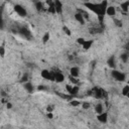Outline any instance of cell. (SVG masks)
Returning a JSON list of instances; mask_svg holds the SVG:
<instances>
[{
  "label": "cell",
  "instance_id": "18",
  "mask_svg": "<svg viewBox=\"0 0 129 129\" xmlns=\"http://www.w3.org/2000/svg\"><path fill=\"white\" fill-rule=\"evenodd\" d=\"M95 112L97 113V115L98 114H100V113H102V112H104V108H103V105L102 104H97L96 106H95Z\"/></svg>",
  "mask_w": 129,
  "mask_h": 129
},
{
  "label": "cell",
  "instance_id": "2",
  "mask_svg": "<svg viewBox=\"0 0 129 129\" xmlns=\"http://www.w3.org/2000/svg\"><path fill=\"white\" fill-rule=\"evenodd\" d=\"M111 76L114 80H116L117 82H124L126 80V74L121 72V71H118L116 69L112 70L111 72Z\"/></svg>",
  "mask_w": 129,
  "mask_h": 129
},
{
  "label": "cell",
  "instance_id": "19",
  "mask_svg": "<svg viewBox=\"0 0 129 129\" xmlns=\"http://www.w3.org/2000/svg\"><path fill=\"white\" fill-rule=\"evenodd\" d=\"M129 8V1H125L121 3V10H123L124 12H127Z\"/></svg>",
  "mask_w": 129,
  "mask_h": 129
},
{
  "label": "cell",
  "instance_id": "28",
  "mask_svg": "<svg viewBox=\"0 0 129 129\" xmlns=\"http://www.w3.org/2000/svg\"><path fill=\"white\" fill-rule=\"evenodd\" d=\"M84 41H85V38H78V39H77V42H78L79 44H81V45L84 43Z\"/></svg>",
  "mask_w": 129,
  "mask_h": 129
},
{
  "label": "cell",
  "instance_id": "29",
  "mask_svg": "<svg viewBox=\"0 0 129 129\" xmlns=\"http://www.w3.org/2000/svg\"><path fill=\"white\" fill-rule=\"evenodd\" d=\"M3 27V19H2V15L0 14V28Z\"/></svg>",
  "mask_w": 129,
  "mask_h": 129
},
{
  "label": "cell",
  "instance_id": "20",
  "mask_svg": "<svg viewBox=\"0 0 129 129\" xmlns=\"http://www.w3.org/2000/svg\"><path fill=\"white\" fill-rule=\"evenodd\" d=\"M121 93H122V95L123 96H128V94H129V86L128 85H125L124 87H123V89H122V91H121Z\"/></svg>",
  "mask_w": 129,
  "mask_h": 129
},
{
  "label": "cell",
  "instance_id": "16",
  "mask_svg": "<svg viewBox=\"0 0 129 129\" xmlns=\"http://www.w3.org/2000/svg\"><path fill=\"white\" fill-rule=\"evenodd\" d=\"M53 7H54L55 12H57V13H60V12L62 11V4H61V2H59V1H55V2L53 3Z\"/></svg>",
  "mask_w": 129,
  "mask_h": 129
},
{
  "label": "cell",
  "instance_id": "23",
  "mask_svg": "<svg viewBox=\"0 0 129 129\" xmlns=\"http://www.w3.org/2000/svg\"><path fill=\"white\" fill-rule=\"evenodd\" d=\"M29 80H28V74H24L22 77H21V79H20V82L23 84V83H26V82H28Z\"/></svg>",
  "mask_w": 129,
  "mask_h": 129
},
{
  "label": "cell",
  "instance_id": "11",
  "mask_svg": "<svg viewBox=\"0 0 129 129\" xmlns=\"http://www.w3.org/2000/svg\"><path fill=\"white\" fill-rule=\"evenodd\" d=\"M17 32H18L19 34H21L22 36H24L25 38H29V37H30V31H29L26 27H24V26L19 27L18 30H17Z\"/></svg>",
  "mask_w": 129,
  "mask_h": 129
},
{
  "label": "cell",
  "instance_id": "8",
  "mask_svg": "<svg viewBox=\"0 0 129 129\" xmlns=\"http://www.w3.org/2000/svg\"><path fill=\"white\" fill-rule=\"evenodd\" d=\"M40 76H41V78L44 79V80L53 82V73H52L51 71H48V70H42L41 73H40Z\"/></svg>",
  "mask_w": 129,
  "mask_h": 129
},
{
  "label": "cell",
  "instance_id": "12",
  "mask_svg": "<svg viewBox=\"0 0 129 129\" xmlns=\"http://www.w3.org/2000/svg\"><path fill=\"white\" fill-rule=\"evenodd\" d=\"M23 88H24V90L27 92V93H33V91H34V89H35V87H34V85L31 83V82H26V83H23Z\"/></svg>",
  "mask_w": 129,
  "mask_h": 129
},
{
  "label": "cell",
  "instance_id": "13",
  "mask_svg": "<svg viewBox=\"0 0 129 129\" xmlns=\"http://www.w3.org/2000/svg\"><path fill=\"white\" fill-rule=\"evenodd\" d=\"M80 75V68L79 67H72L70 69V76L73 78H78Z\"/></svg>",
  "mask_w": 129,
  "mask_h": 129
},
{
  "label": "cell",
  "instance_id": "7",
  "mask_svg": "<svg viewBox=\"0 0 129 129\" xmlns=\"http://www.w3.org/2000/svg\"><path fill=\"white\" fill-rule=\"evenodd\" d=\"M66 90L69 93V96H77L79 94L80 88L78 86H74V85H67L66 86Z\"/></svg>",
  "mask_w": 129,
  "mask_h": 129
},
{
  "label": "cell",
  "instance_id": "24",
  "mask_svg": "<svg viewBox=\"0 0 129 129\" xmlns=\"http://www.w3.org/2000/svg\"><path fill=\"white\" fill-rule=\"evenodd\" d=\"M35 8H36L37 10L43 9V3H42V2H35Z\"/></svg>",
  "mask_w": 129,
  "mask_h": 129
},
{
  "label": "cell",
  "instance_id": "22",
  "mask_svg": "<svg viewBox=\"0 0 129 129\" xmlns=\"http://www.w3.org/2000/svg\"><path fill=\"white\" fill-rule=\"evenodd\" d=\"M49 38H50L49 32H45L44 35H43V37H42V42H43V43H46V42L49 40Z\"/></svg>",
  "mask_w": 129,
  "mask_h": 129
},
{
  "label": "cell",
  "instance_id": "1",
  "mask_svg": "<svg viewBox=\"0 0 129 129\" xmlns=\"http://www.w3.org/2000/svg\"><path fill=\"white\" fill-rule=\"evenodd\" d=\"M85 7L89 10H91L92 12H94L95 14H97L98 19L100 21V23H103V20L105 18V12H106V8L108 6V2L107 1H102L100 3H92V2H86L84 3Z\"/></svg>",
  "mask_w": 129,
  "mask_h": 129
},
{
  "label": "cell",
  "instance_id": "14",
  "mask_svg": "<svg viewBox=\"0 0 129 129\" xmlns=\"http://www.w3.org/2000/svg\"><path fill=\"white\" fill-rule=\"evenodd\" d=\"M107 64H108L109 68H111V69H113V70L116 68V58H115V55H111V56L108 58Z\"/></svg>",
  "mask_w": 129,
  "mask_h": 129
},
{
  "label": "cell",
  "instance_id": "26",
  "mask_svg": "<svg viewBox=\"0 0 129 129\" xmlns=\"http://www.w3.org/2000/svg\"><path fill=\"white\" fill-rule=\"evenodd\" d=\"M81 105H82L83 109H85V110H86V109H89V108H90V103H88V102H83V103H82Z\"/></svg>",
  "mask_w": 129,
  "mask_h": 129
},
{
  "label": "cell",
  "instance_id": "15",
  "mask_svg": "<svg viewBox=\"0 0 129 129\" xmlns=\"http://www.w3.org/2000/svg\"><path fill=\"white\" fill-rule=\"evenodd\" d=\"M93 42H94V41H93L92 39H85V41H84V43L82 44V46H83V48H84L85 50H88L89 48H91Z\"/></svg>",
  "mask_w": 129,
  "mask_h": 129
},
{
  "label": "cell",
  "instance_id": "21",
  "mask_svg": "<svg viewBox=\"0 0 129 129\" xmlns=\"http://www.w3.org/2000/svg\"><path fill=\"white\" fill-rule=\"evenodd\" d=\"M70 104L73 106V107H78V106H80L81 104H82V102H80L79 100H76V99H73L71 102H70Z\"/></svg>",
  "mask_w": 129,
  "mask_h": 129
},
{
  "label": "cell",
  "instance_id": "31",
  "mask_svg": "<svg viewBox=\"0 0 129 129\" xmlns=\"http://www.w3.org/2000/svg\"><path fill=\"white\" fill-rule=\"evenodd\" d=\"M7 108H8V109L12 108V104H11V103H7Z\"/></svg>",
  "mask_w": 129,
  "mask_h": 129
},
{
  "label": "cell",
  "instance_id": "17",
  "mask_svg": "<svg viewBox=\"0 0 129 129\" xmlns=\"http://www.w3.org/2000/svg\"><path fill=\"white\" fill-rule=\"evenodd\" d=\"M120 59H121V61H123L124 63H127V62H128V59H129V54H128V52H127V51L122 52V53L120 54Z\"/></svg>",
  "mask_w": 129,
  "mask_h": 129
},
{
  "label": "cell",
  "instance_id": "5",
  "mask_svg": "<svg viewBox=\"0 0 129 129\" xmlns=\"http://www.w3.org/2000/svg\"><path fill=\"white\" fill-rule=\"evenodd\" d=\"M87 14L85 13V12H83L82 10H79L76 14H75V20L79 23V24H81V25H84L85 23H86V18H87V16H86Z\"/></svg>",
  "mask_w": 129,
  "mask_h": 129
},
{
  "label": "cell",
  "instance_id": "30",
  "mask_svg": "<svg viewBox=\"0 0 129 129\" xmlns=\"http://www.w3.org/2000/svg\"><path fill=\"white\" fill-rule=\"evenodd\" d=\"M37 89H38L39 91H43V90L45 89V87H44V86H38V87H37Z\"/></svg>",
  "mask_w": 129,
  "mask_h": 129
},
{
  "label": "cell",
  "instance_id": "32",
  "mask_svg": "<svg viewBox=\"0 0 129 129\" xmlns=\"http://www.w3.org/2000/svg\"><path fill=\"white\" fill-rule=\"evenodd\" d=\"M47 117L48 118H52V114L51 113H47Z\"/></svg>",
  "mask_w": 129,
  "mask_h": 129
},
{
  "label": "cell",
  "instance_id": "10",
  "mask_svg": "<svg viewBox=\"0 0 129 129\" xmlns=\"http://www.w3.org/2000/svg\"><path fill=\"white\" fill-rule=\"evenodd\" d=\"M105 15H108V16H110V17H114V16L116 15V8H115V6H113V5L107 6Z\"/></svg>",
  "mask_w": 129,
  "mask_h": 129
},
{
  "label": "cell",
  "instance_id": "4",
  "mask_svg": "<svg viewBox=\"0 0 129 129\" xmlns=\"http://www.w3.org/2000/svg\"><path fill=\"white\" fill-rule=\"evenodd\" d=\"M91 94L97 99H102V98H106L107 97V92L102 88H94L92 90Z\"/></svg>",
  "mask_w": 129,
  "mask_h": 129
},
{
  "label": "cell",
  "instance_id": "25",
  "mask_svg": "<svg viewBox=\"0 0 129 129\" xmlns=\"http://www.w3.org/2000/svg\"><path fill=\"white\" fill-rule=\"evenodd\" d=\"M4 55H5V47L2 44V45H0V56L1 57H4Z\"/></svg>",
  "mask_w": 129,
  "mask_h": 129
},
{
  "label": "cell",
  "instance_id": "6",
  "mask_svg": "<svg viewBox=\"0 0 129 129\" xmlns=\"http://www.w3.org/2000/svg\"><path fill=\"white\" fill-rule=\"evenodd\" d=\"M52 73H53V82L59 84V83H62L64 81V75H63V73L61 71L56 70V71H54Z\"/></svg>",
  "mask_w": 129,
  "mask_h": 129
},
{
  "label": "cell",
  "instance_id": "3",
  "mask_svg": "<svg viewBox=\"0 0 129 129\" xmlns=\"http://www.w3.org/2000/svg\"><path fill=\"white\" fill-rule=\"evenodd\" d=\"M13 10H14V12H15L18 16H20V17H26V16H27V10H26V8H25L23 5H21V4H15V5L13 6Z\"/></svg>",
  "mask_w": 129,
  "mask_h": 129
},
{
  "label": "cell",
  "instance_id": "27",
  "mask_svg": "<svg viewBox=\"0 0 129 129\" xmlns=\"http://www.w3.org/2000/svg\"><path fill=\"white\" fill-rule=\"evenodd\" d=\"M62 30L64 31V33H66V34H68V35H71V30H70V29H69L67 26H63V27H62Z\"/></svg>",
  "mask_w": 129,
  "mask_h": 129
},
{
  "label": "cell",
  "instance_id": "9",
  "mask_svg": "<svg viewBox=\"0 0 129 129\" xmlns=\"http://www.w3.org/2000/svg\"><path fill=\"white\" fill-rule=\"evenodd\" d=\"M97 120L102 123V124H105L108 122V113L107 112H102L100 114L97 115Z\"/></svg>",
  "mask_w": 129,
  "mask_h": 129
}]
</instances>
